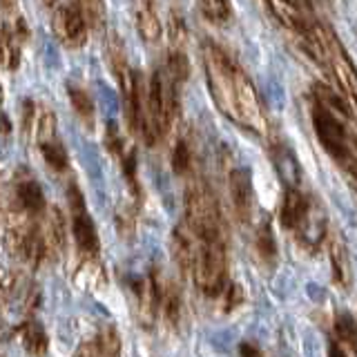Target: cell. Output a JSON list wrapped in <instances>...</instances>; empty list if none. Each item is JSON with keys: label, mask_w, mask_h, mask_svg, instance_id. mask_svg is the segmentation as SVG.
<instances>
[{"label": "cell", "mask_w": 357, "mask_h": 357, "mask_svg": "<svg viewBox=\"0 0 357 357\" xmlns=\"http://www.w3.org/2000/svg\"><path fill=\"white\" fill-rule=\"evenodd\" d=\"M204 67L210 96L223 116L239 128L264 134L268 128L266 112L257 87L232 56L215 43L204 45Z\"/></svg>", "instance_id": "obj_1"}, {"label": "cell", "mask_w": 357, "mask_h": 357, "mask_svg": "<svg viewBox=\"0 0 357 357\" xmlns=\"http://www.w3.org/2000/svg\"><path fill=\"white\" fill-rule=\"evenodd\" d=\"M279 219L282 226L295 237L308 245V248H317L326 234V212L321 210L317 201H312L308 195H304L297 185H288L284 192L282 210H279Z\"/></svg>", "instance_id": "obj_2"}, {"label": "cell", "mask_w": 357, "mask_h": 357, "mask_svg": "<svg viewBox=\"0 0 357 357\" xmlns=\"http://www.w3.org/2000/svg\"><path fill=\"white\" fill-rule=\"evenodd\" d=\"M310 119L319 145L326 150V154L335 163L349 172L351 178H355V137L351 130L353 121L335 114V112L324 107L317 100L312 103Z\"/></svg>", "instance_id": "obj_3"}, {"label": "cell", "mask_w": 357, "mask_h": 357, "mask_svg": "<svg viewBox=\"0 0 357 357\" xmlns=\"http://www.w3.org/2000/svg\"><path fill=\"white\" fill-rule=\"evenodd\" d=\"M52 29L54 36L67 47H83L89 25L74 3H59L56 0L52 5Z\"/></svg>", "instance_id": "obj_4"}, {"label": "cell", "mask_w": 357, "mask_h": 357, "mask_svg": "<svg viewBox=\"0 0 357 357\" xmlns=\"http://www.w3.org/2000/svg\"><path fill=\"white\" fill-rule=\"evenodd\" d=\"M70 208H72V234L76 241V248L83 257H96L100 250V241H98V232L92 217L85 208L83 195L78 192L76 185H70Z\"/></svg>", "instance_id": "obj_5"}, {"label": "cell", "mask_w": 357, "mask_h": 357, "mask_svg": "<svg viewBox=\"0 0 357 357\" xmlns=\"http://www.w3.org/2000/svg\"><path fill=\"white\" fill-rule=\"evenodd\" d=\"M11 208L29 217H40L45 212V195L38 181L27 172H20L14 178V190H11Z\"/></svg>", "instance_id": "obj_6"}, {"label": "cell", "mask_w": 357, "mask_h": 357, "mask_svg": "<svg viewBox=\"0 0 357 357\" xmlns=\"http://www.w3.org/2000/svg\"><path fill=\"white\" fill-rule=\"evenodd\" d=\"M230 199L237 219L241 223H248L255 212V190H252V176L243 167H237V170L230 172Z\"/></svg>", "instance_id": "obj_7"}, {"label": "cell", "mask_w": 357, "mask_h": 357, "mask_svg": "<svg viewBox=\"0 0 357 357\" xmlns=\"http://www.w3.org/2000/svg\"><path fill=\"white\" fill-rule=\"evenodd\" d=\"M264 3H266L268 11H271L286 29H290L301 40L310 33L312 25L308 22L306 14L301 11V7L295 3V0H264Z\"/></svg>", "instance_id": "obj_8"}, {"label": "cell", "mask_w": 357, "mask_h": 357, "mask_svg": "<svg viewBox=\"0 0 357 357\" xmlns=\"http://www.w3.org/2000/svg\"><path fill=\"white\" fill-rule=\"evenodd\" d=\"M134 22L145 43H156L161 38V20L156 14L154 0H134Z\"/></svg>", "instance_id": "obj_9"}, {"label": "cell", "mask_w": 357, "mask_h": 357, "mask_svg": "<svg viewBox=\"0 0 357 357\" xmlns=\"http://www.w3.org/2000/svg\"><path fill=\"white\" fill-rule=\"evenodd\" d=\"M76 355H121V337L114 326H105L92 335V340H85L76 349Z\"/></svg>", "instance_id": "obj_10"}, {"label": "cell", "mask_w": 357, "mask_h": 357, "mask_svg": "<svg viewBox=\"0 0 357 357\" xmlns=\"http://www.w3.org/2000/svg\"><path fill=\"white\" fill-rule=\"evenodd\" d=\"M16 335L20 337V344L25 346V351L29 355H47L50 351L47 333H45V328L33 317L22 319L16 326Z\"/></svg>", "instance_id": "obj_11"}, {"label": "cell", "mask_w": 357, "mask_h": 357, "mask_svg": "<svg viewBox=\"0 0 357 357\" xmlns=\"http://www.w3.org/2000/svg\"><path fill=\"white\" fill-rule=\"evenodd\" d=\"M333 331H335V342L344 349L346 357H355L357 355V324L351 312H340V315L335 317Z\"/></svg>", "instance_id": "obj_12"}, {"label": "cell", "mask_w": 357, "mask_h": 357, "mask_svg": "<svg viewBox=\"0 0 357 357\" xmlns=\"http://www.w3.org/2000/svg\"><path fill=\"white\" fill-rule=\"evenodd\" d=\"M181 306H183V299H181V293H178L176 284L163 282L161 299H159V312H163L165 321L170 324L172 328H176L178 324H181Z\"/></svg>", "instance_id": "obj_13"}, {"label": "cell", "mask_w": 357, "mask_h": 357, "mask_svg": "<svg viewBox=\"0 0 357 357\" xmlns=\"http://www.w3.org/2000/svg\"><path fill=\"white\" fill-rule=\"evenodd\" d=\"M38 148H40V154L45 163H47L50 170L54 172H65L67 167H70V156H67V150L65 145L59 141V137H45V139H38Z\"/></svg>", "instance_id": "obj_14"}, {"label": "cell", "mask_w": 357, "mask_h": 357, "mask_svg": "<svg viewBox=\"0 0 357 357\" xmlns=\"http://www.w3.org/2000/svg\"><path fill=\"white\" fill-rule=\"evenodd\" d=\"M315 100L317 103H321L324 107H328L331 112H335V114H340L344 119L353 121L355 112H353V103H346L344 94H337L335 89L326 87V85H317L315 87Z\"/></svg>", "instance_id": "obj_15"}, {"label": "cell", "mask_w": 357, "mask_h": 357, "mask_svg": "<svg viewBox=\"0 0 357 357\" xmlns=\"http://www.w3.org/2000/svg\"><path fill=\"white\" fill-rule=\"evenodd\" d=\"M74 282L85 290H96L100 284L105 282L103 266L96 261V257H85V259L81 261V266H78Z\"/></svg>", "instance_id": "obj_16"}, {"label": "cell", "mask_w": 357, "mask_h": 357, "mask_svg": "<svg viewBox=\"0 0 357 357\" xmlns=\"http://www.w3.org/2000/svg\"><path fill=\"white\" fill-rule=\"evenodd\" d=\"M255 250L266 266H275L277 261V241L273 237V228L268 221H261L255 232Z\"/></svg>", "instance_id": "obj_17"}, {"label": "cell", "mask_w": 357, "mask_h": 357, "mask_svg": "<svg viewBox=\"0 0 357 357\" xmlns=\"http://www.w3.org/2000/svg\"><path fill=\"white\" fill-rule=\"evenodd\" d=\"M273 161L279 176L284 178L286 185H297L299 183V165L295 161V156L290 154L282 145H275L273 148Z\"/></svg>", "instance_id": "obj_18"}, {"label": "cell", "mask_w": 357, "mask_h": 357, "mask_svg": "<svg viewBox=\"0 0 357 357\" xmlns=\"http://www.w3.org/2000/svg\"><path fill=\"white\" fill-rule=\"evenodd\" d=\"M67 96H70V103L78 114V119H81L83 123H87V126H94V100H92V96L78 85H67Z\"/></svg>", "instance_id": "obj_19"}, {"label": "cell", "mask_w": 357, "mask_h": 357, "mask_svg": "<svg viewBox=\"0 0 357 357\" xmlns=\"http://www.w3.org/2000/svg\"><path fill=\"white\" fill-rule=\"evenodd\" d=\"M165 70L170 72V76L174 78V81H176L178 85L188 81V76H190V59H188L185 50H183L178 43H174V45H172V50L167 52Z\"/></svg>", "instance_id": "obj_20"}, {"label": "cell", "mask_w": 357, "mask_h": 357, "mask_svg": "<svg viewBox=\"0 0 357 357\" xmlns=\"http://www.w3.org/2000/svg\"><path fill=\"white\" fill-rule=\"evenodd\" d=\"M201 14L206 20H210L212 25H226L232 18V7L230 0H197Z\"/></svg>", "instance_id": "obj_21"}, {"label": "cell", "mask_w": 357, "mask_h": 357, "mask_svg": "<svg viewBox=\"0 0 357 357\" xmlns=\"http://www.w3.org/2000/svg\"><path fill=\"white\" fill-rule=\"evenodd\" d=\"M331 259H333V271H335V279H337V284L346 286V284H349V268L351 266H349V255H346L342 239H333Z\"/></svg>", "instance_id": "obj_22"}, {"label": "cell", "mask_w": 357, "mask_h": 357, "mask_svg": "<svg viewBox=\"0 0 357 357\" xmlns=\"http://www.w3.org/2000/svg\"><path fill=\"white\" fill-rule=\"evenodd\" d=\"M190 167H192V150H190V143L181 139L172 150V170L176 176H185Z\"/></svg>", "instance_id": "obj_23"}, {"label": "cell", "mask_w": 357, "mask_h": 357, "mask_svg": "<svg viewBox=\"0 0 357 357\" xmlns=\"http://www.w3.org/2000/svg\"><path fill=\"white\" fill-rule=\"evenodd\" d=\"M121 163H123V172H126V178H128V183L132 188V192L134 195H141V188H139V181H137V152H134L132 148L128 150H123L121 152Z\"/></svg>", "instance_id": "obj_24"}, {"label": "cell", "mask_w": 357, "mask_h": 357, "mask_svg": "<svg viewBox=\"0 0 357 357\" xmlns=\"http://www.w3.org/2000/svg\"><path fill=\"white\" fill-rule=\"evenodd\" d=\"M219 297H223V306H226V310H232L243 301V290L239 284H226V288H223V293Z\"/></svg>", "instance_id": "obj_25"}, {"label": "cell", "mask_w": 357, "mask_h": 357, "mask_svg": "<svg viewBox=\"0 0 357 357\" xmlns=\"http://www.w3.org/2000/svg\"><path fill=\"white\" fill-rule=\"evenodd\" d=\"M105 145H107V150H109L112 154H116V156H121V152L126 150V141H123V137L119 134V130H116L114 123H109V126H107V132H105Z\"/></svg>", "instance_id": "obj_26"}, {"label": "cell", "mask_w": 357, "mask_h": 357, "mask_svg": "<svg viewBox=\"0 0 357 357\" xmlns=\"http://www.w3.org/2000/svg\"><path fill=\"white\" fill-rule=\"evenodd\" d=\"M116 223H119V232H121L123 239L132 237V234H134V217H132V212H119Z\"/></svg>", "instance_id": "obj_27"}, {"label": "cell", "mask_w": 357, "mask_h": 357, "mask_svg": "<svg viewBox=\"0 0 357 357\" xmlns=\"http://www.w3.org/2000/svg\"><path fill=\"white\" fill-rule=\"evenodd\" d=\"M239 355H243V357H259V355H264L257 346H252V344H248V342H241V346H239Z\"/></svg>", "instance_id": "obj_28"}, {"label": "cell", "mask_w": 357, "mask_h": 357, "mask_svg": "<svg viewBox=\"0 0 357 357\" xmlns=\"http://www.w3.org/2000/svg\"><path fill=\"white\" fill-rule=\"evenodd\" d=\"M0 7L11 9V7H14V0H0Z\"/></svg>", "instance_id": "obj_29"}]
</instances>
